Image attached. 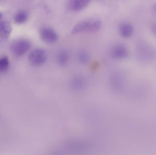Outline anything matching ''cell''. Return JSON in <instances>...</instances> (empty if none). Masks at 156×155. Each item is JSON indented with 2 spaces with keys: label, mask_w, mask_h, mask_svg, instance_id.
<instances>
[{
  "label": "cell",
  "mask_w": 156,
  "mask_h": 155,
  "mask_svg": "<svg viewBox=\"0 0 156 155\" xmlns=\"http://www.w3.org/2000/svg\"><path fill=\"white\" fill-rule=\"evenodd\" d=\"M92 146L89 141L71 139L58 146L48 155H88L91 152Z\"/></svg>",
  "instance_id": "6da1fadb"
},
{
  "label": "cell",
  "mask_w": 156,
  "mask_h": 155,
  "mask_svg": "<svg viewBox=\"0 0 156 155\" xmlns=\"http://www.w3.org/2000/svg\"><path fill=\"white\" fill-rule=\"evenodd\" d=\"M102 26V22L98 19H90L82 20L78 22L72 29L73 34L83 32H94L99 31Z\"/></svg>",
  "instance_id": "7a4b0ae2"
},
{
  "label": "cell",
  "mask_w": 156,
  "mask_h": 155,
  "mask_svg": "<svg viewBox=\"0 0 156 155\" xmlns=\"http://www.w3.org/2000/svg\"><path fill=\"white\" fill-rule=\"evenodd\" d=\"M30 41L26 39H20L14 41L11 45V49L12 52L16 56L24 55L31 48Z\"/></svg>",
  "instance_id": "3957f363"
},
{
  "label": "cell",
  "mask_w": 156,
  "mask_h": 155,
  "mask_svg": "<svg viewBox=\"0 0 156 155\" xmlns=\"http://www.w3.org/2000/svg\"><path fill=\"white\" fill-rule=\"evenodd\" d=\"M47 59L45 51L42 48H36L29 54L28 60L34 66H40L45 63Z\"/></svg>",
  "instance_id": "277c9868"
},
{
  "label": "cell",
  "mask_w": 156,
  "mask_h": 155,
  "mask_svg": "<svg viewBox=\"0 0 156 155\" xmlns=\"http://www.w3.org/2000/svg\"><path fill=\"white\" fill-rule=\"evenodd\" d=\"M128 47L123 44H116L111 48L110 55L111 57L116 60L126 58L129 55Z\"/></svg>",
  "instance_id": "5b68a950"
},
{
  "label": "cell",
  "mask_w": 156,
  "mask_h": 155,
  "mask_svg": "<svg viewBox=\"0 0 156 155\" xmlns=\"http://www.w3.org/2000/svg\"><path fill=\"white\" fill-rule=\"evenodd\" d=\"M40 35L41 39L48 43H54L58 39L56 32L48 26H44L40 29Z\"/></svg>",
  "instance_id": "8992f818"
},
{
  "label": "cell",
  "mask_w": 156,
  "mask_h": 155,
  "mask_svg": "<svg viewBox=\"0 0 156 155\" xmlns=\"http://www.w3.org/2000/svg\"><path fill=\"white\" fill-rule=\"evenodd\" d=\"M90 2L88 0H72L68 3L67 7L69 10L76 12L85 8Z\"/></svg>",
  "instance_id": "52a82bcc"
},
{
  "label": "cell",
  "mask_w": 156,
  "mask_h": 155,
  "mask_svg": "<svg viewBox=\"0 0 156 155\" xmlns=\"http://www.w3.org/2000/svg\"><path fill=\"white\" fill-rule=\"evenodd\" d=\"M119 32L122 37H129L133 33V26L128 22H122L119 25Z\"/></svg>",
  "instance_id": "ba28073f"
},
{
  "label": "cell",
  "mask_w": 156,
  "mask_h": 155,
  "mask_svg": "<svg viewBox=\"0 0 156 155\" xmlns=\"http://www.w3.org/2000/svg\"><path fill=\"white\" fill-rule=\"evenodd\" d=\"M12 32V26L9 22L6 21L0 22V39H7Z\"/></svg>",
  "instance_id": "9c48e42d"
},
{
  "label": "cell",
  "mask_w": 156,
  "mask_h": 155,
  "mask_svg": "<svg viewBox=\"0 0 156 155\" xmlns=\"http://www.w3.org/2000/svg\"><path fill=\"white\" fill-rule=\"evenodd\" d=\"M58 63L61 66L66 65L69 60V55L65 50H61L58 53L56 57Z\"/></svg>",
  "instance_id": "30bf717a"
},
{
  "label": "cell",
  "mask_w": 156,
  "mask_h": 155,
  "mask_svg": "<svg viewBox=\"0 0 156 155\" xmlns=\"http://www.w3.org/2000/svg\"><path fill=\"white\" fill-rule=\"evenodd\" d=\"M29 15L28 12L25 10L18 11L16 14L14 20L16 23L18 24L24 23L27 21Z\"/></svg>",
  "instance_id": "8fae6325"
},
{
  "label": "cell",
  "mask_w": 156,
  "mask_h": 155,
  "mask_svg": "<svg viewBox=\"0 0 156 155\" xmlns=\"http://www.w3.org/2000/svg\"><path fill=\"white\" fill-rule=\"evenodd\" d=\"M77 58L79 62L82 64H85L90 60V55L86 51H80L78 53Z\"/></svg>",
  "instance_id": "7c38bea8"
},
{
  "label": "cell",
  "mask_w": 156,
  "mask_h": 155,
  "mask_svg": "<svg viewBox=\"0 0 156 155\" xmlns=\"http://www.w3.org/2000/svg\"><path fill=\"white\" fill-rule=\"evenodd\" d=\"M9 66V60L7 56L0 58V72H5Z\"/></svg>",
  "instance_id": "4fadbf2b"
},
{
  "label": "cell",
  "mask_w": 156,
  "mask_h": 155,
  "mask_svg": "<svg viewBox=\"0 0 156 155\" xmlns=\"http://www.w3.org/2000/svg\"><path fill=\"white\" fill-rule=\"evenodd\" d=\"M73 87L76 89H80L83 87L84 82L83 79L80 77L74 78L72 82Z\"/></svg>",
  "instance_id": "5bb4252c"
},
{
  "label": "cell",
  "mask_w": 156,
  "mask_h": 155,
  "mask_svg": "<svg viewBox=\"0 0 156 155\" xmlns=\"http://www.w3.org/2000/svg\"><path fill=\"white\" fill-rule=\"evenodd\" d=\"M151 30L156 35V22L154 23L151 25Z\"/></svg>",
  "instance_id": "9a60e30c"
},
{
  "label": "cell",
  "mask_w": 156,
  "mask_h": 155,
  "mask_svg": "<svg viewBox=\"0 0 156 155\" xmlns=\"http://www.w3.org/2000/svg\"><path fill=\"white\" fill-rule=\"evenodd\" d=\"M152 9H153V10L154 11V12H156V3L153 5V6H152Z\"/></svg>",
  "instance_id": "2e32d148"
},
{
  "label": "cell",
  "mask_w": 156,
  "mask_h": 155,
  "mask_svg": "<svg viewBox=\"0 0 156 155\" xmlns=\"http://www.w3.org/2000/svg\"><path fill=\"white\" fill-rule=\"evenodd\" d=\"M2 14L0 13V21H1V19H2Z\"/></svg>",
  "instance_id": "e0dca14e"
}]
</instances>
